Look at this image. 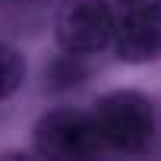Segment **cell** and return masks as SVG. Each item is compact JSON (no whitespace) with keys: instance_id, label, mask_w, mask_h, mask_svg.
Here are the masks:
<instances>
[{"instance_id":"5","label":"cell","mask_w":161,"mask_h":161,"mask_svg":"<svg viewBox=\"0 0 161 161\" xmlns=\"http://www.w3.org/2000/svg\"><path fill=\"white\" fill-rule=\"evenodd\" d=\"M89 79V66L82 60V54H73V51H63L60 57H54L44 69V82L47 89L54 92H63V89H76Z\"/></svg>"},{"instance_id":"2","label":"cell","mask_w":161,"mask_h":161,"mask_svg":"<svg viewBox=\"0 0 161 161\" xmlns=\"http://www.w3.org/2000/svg\"><path fill=\"white\" fill-rule=\"evenodd\" d=\"M114 10L108 0H60L54 13V35L60 51L98 54L114 41Z\"/></svg>"},{"instance_id":"1","label":"cell","mask_w":161,"mask_h":161,"mask_svg":"<svg viewBox=\"0 0 161 161\" xmlns=\"http://www.w3.org/2000/svg\"><path fill=\"white\" fill-rule=\"evenodd\" d=\"M95 126L101 145L120 155H139L155 139V108L142 92H108L95 104Z\"/></svg>"},{"instance_id":"3","label":"cell","mask_w":161,"mask_h":161,"mask_svg":"<svg viewBox=\"0 0 161 161\" xmlns=\"http://www.w3.org/2000/svg\"><path fill=\"white\" fill-rule=\"evenodd\" d=\"M101 148L104 145H101L95 117L76 108L47 111L35 126V152L44 158H57V161L95 158Z\"/></svg>"},{"instance_id":"6","label":"cell","mask_w":161,"mask_h":161,"mask_svg":"<svg viewBox=\"0 0 161 161\" xmlns=\"http://www.w3.org/2000/svg\"><path fill=\"white\" fill-rule=\"evenodd\" d=\"M22 79H25V57L13 44L0 41V101L13 98L22 86Z\"/></svg>"},{"instance_id":"4","label":"cell","mask_w":161,"mask_h":161,"mask_svg":"<svg viewBox=\"0 0 161 161\" xmlns=\"http://www.w3.org/2000/svg\"><path fill=\"white\" fill-rule=\"evenodd\" d=\"M114 54L123 63H152L161 57V0H142L114 29Z\"/></svg>"},{"instance_id":"7","label":"cell","mask_w":161,"mask_h":161,"mask_svg":"<svg viewBox=\"0 0 161 161\" xmlns=\"http://www.w3.org/2000/svg\"><path fill=\"white\" fill-rule=\"evenodd\" d=\"M117 3H123V7H133V3H142V0H117Z\"/></svg>"}]
</instances>
